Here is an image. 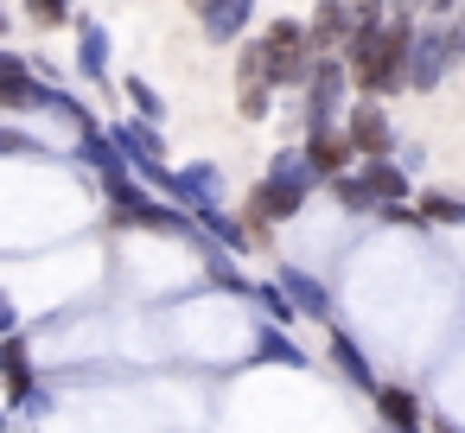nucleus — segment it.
<instances>
[{
	"instance_id": "f257e3e1",
	"label": "nucleus",
	"mask_w": 465,
	"mask_h": 433,
	"mask_svg": "<svg viewBox=\"0 0 465 433\" xmlns=\"http://www.w3.org/2000/svg\"><path fill=\"white\" fill-rule=\"evenodd\" d=\"M408 45H414V14H389L382 26H351L338 64L351 90H363V103H382L408 90Z\"/></svg>"
},
{
	"instance_id": "f03ea898",
	"label": "nucleus",
	"mask_w": 465,
	"mask_h": 433,
	"mask_svg": "<svg viewBox=\"0 0 465 433\" xmlns=\"http://www.w3.org/2000/svg\"><path fill=\"white\" fill-rule=\"evenodd\" d=\"M312 198V172L300 166V147L293 153H281L274 166H268V179L249 192V204H242V223L255 230V236H268L274 223H287V217H300V204Z\"/></svg>"
},
{
	"instance_id": "7ed1b4c3",
	"label": "nucleus",
	"mask_w": 465,
	"mask_h": 433,
	"mask_svg": "<svg viewBox=\"0 0 465 433\" xmlns=\"http://www.w3.org/2000/svg\"><path fill=\"white\" fill-rule=\"evenodd\" d=\"M255 45H262L268 84H274V90H300V77L312 71V45H306V26H300V20H268V33H255Z\"/></svg>"
},
{
	"instance_id": "20e7f679",
	"label": "nucleus",
	"mask_w": 465,
	"mask_h": 433,
	"mask_svg": "<svg viewBox=\"0 0 465 433\" xmlns=\"http://www.w3.org/2000/svg\"><path fill=\"white\" fill-rule=\"evenodd\" d=\"M465 64V33L459 26H433V33H414V45H408V90H440V77L446 71H459Z\"/></svg>"
},
{
	"instance_id": "39448f33",
	"label": "nucleus",
	"mask_w": 465,
	"mask_h": 433,
	"mask_svg": "<svg viewBox=\"0 0 465 433\" xmlns=\"http://www.w3.org/2000/svg\"><path fill=\"white\" fill-rule=\"evenodd\" d=\"M103 192H109V211H115V223H141V230H185V217H173V211H160L134 179H128V166L122 172H103Z\"/></svg>"
},
{
	"instance_id": "423d86ee",
	"label": "nucleus",
	"mask_w": 465,
	"mask_h": 433,
	"mask_svg": "<svg viewBox=\"0 0 465 433\" xmlns=\"http://www.w3.org/2000/svg\"><path fill=\"white\" fill-rule=\"evenodd\" d=\"M268 109H274V84H268L262 45L242 39V52H236V115L242 122H268Z\"/></svg>"
},
{
	"instance_id": "0eeeda50",
	"label": "nucleus",
	"mask_w": 465,
	"mask_h": 433,
	"mask_svg": "<svg viewBox=\"0 0 465 433\" xmlns=\"http://www.w3.org/2000/svg\"><path fill=\"white\" fill-rule=\"evenodd\" d=\"M0 109L7 115H33V109H52V90L33 77V64L20 52H0Z\"/></svg>"
},
{
	"instance_id": "6e6552de",
	"label": "nucleus",
	"mask_w": 465,
	"mask_h": 433,
	"mask_svg": "<svg viewBox=\"0 0 465 433\" xmlns=\"http://www.w3.org/2000/svg\"><path fill=\"white\" fill-rule=\"evenodd\" d=\"M300 90H306V128H319V122H331V115H338V103H344L351 77H344V64H338V58H312V71L300 77Z\"/></svg>"
},
{
	"instance_id": "1a4fd4ad",
	"label": "nucleus",
	"mask_w": 465,
	"mask_h": 433,
	"mask_svg": "<svg viewBox=\"0 0 465 433\" xmlns=\"http://www.w3.org/2000/svg\"><path fill=\"white\" fill-rule=\"evenodd\" d=\"M344 141H351V160H389L395 153V128H389L382 103H357L344 115Z\"/></svg>"
},
{
	"instance_id": "9d476101",
	"label": "nucleus",
	"mask_w": 465,
	"mask_h": 433,
	"mask_svg": "<svg viewBox=\"0 0 465 433\" xmlns=\"http://www.w3.org/2000/svg\"><path fill=\"white\" fill-rule=\"evenodd\" d=\"M300 166L312 172V185H325V179L351 172V141H344V128H338V122H319V128H306Z\"/></svg>"
},
{
	"instance_id": "9b49d317",
	"label": "nucleus",
	"mask_w": 465,
	"mask_h": 433,
	"mask_svg": "<svg viewBox=\"0 0 465 433\" xmlns=\"http://www.w3.org/2000/svg\"><path fill=\"white\" fill-rule=\"evenodd\" d=\"M344 39H351V14H344V0H319L312 20H306V45H312V58H338V52H344Z\"/></svg>"
},
{
	"instance_id": "f8f14e48",
	"label": "nucleus",
	"mask_w": 465,
	"mask_h": 433,
	"mask_svg": "<svg viewBox=\"0 0 465 433\" xmlns=\"http://www.w3.org/2000/svg\"><path fill=\"white\" fill-rule=\"evenodd\" d=\"M0 389H7L14 401H39V395H33V350H26L20 331L0 338Z\"/></svg>"
},
{
	"instance_id": "ddd939ff",
	"label": "nucleus",
	"mask_w": 465,
	"mask_h": 433,
	"mask_svg": "<svg viewBox=\"0 0 465 433\" xmlns=\"http://www.w3.org/2000/svg\"><path fill=\"white\" fill-rule=\"evenodd\" d=\"M370 401H376V414H382L395 433H420V420H427V408H420V395H414V389L376 382V389H370Z\"/></svg>"
},
{
	"instance_id": "4468645a",
	"label": "nucleus",
	"mask_w": 465,
	"mask_h": 433,
	"mask_svg": "<svg viewBox=\"0 0 465 433\" xmlns=\"http://www.w3.org/2000/svg\"><path fill=\"white\" fill-rule=\"evenodd\" d=\"M274 287L287 293V306H293V312H306V319H319V325L331 319V293H325L312 274H300V268H281V280H274Z\"/></svg>"
},
{
	"instance_id": "2eb2a0df",
	"label": "nucleus",
	"mask_w": 465,
	"mask_h": 433,
	"mask_svg": "<svg viewBox=\"0 0 465 433\" xmlns=\"http://www.w3.org/2000/svg\"><path fill=\"white\" fill-rule=\"evenodd\" d=\"M249 14H255V0H211V7L198 14V26H204L211 45H230V39H242Z\"/></svg>"
},
{
	"instance_id": "dca6fc26",
	"label": "nucleus",
	"mask_w": 465,
	"mask_h": 433,
	"mask_svg": "<svg viewBox=\"0 0 465 433\" xmlns=\"http://www.w3.org/2000/svg\"><path fill=\"white\" fill-rule=\"evenodd\" d=\"M363 185H370V198L376 204H408V172L395 166V160H363V172H357Z\"/></svg>"
},
{
	"instance_id": "f3484780",
	"label": "nucleus",
	"mask_w": 465,
	"mask_h": 433,
	"mask_svg": "<svg viewBox=\"0 0 465 433\" xmlns=\"http://www.w3.org/2000/svg\"><path fill=\"white\" fill-rule=\"evenodd\" d=\"M255 357H262V363H287V369H306V363H312V357H306V350H300V344H293L281 325L255 338Z\"/></svg>"
},
{
	"instance_id": "a211bd4d",
	"label": "nucleus",
	"mask_w": 465,
	"mask_h": 433,
	"mask_svg": "<svg viewBox=\"0 0 465 433\" xmlns=\"http://www.w3.org/2000/svg\"><path fill=\"white\" fill-rule=\"evenodd\" d=\"M414 223H465V198H452V192H420V211H414Z\"/></svg>"
},
{
	"instance_id": "6ab92c4d",
	"label": "nucleus",
	"mask_w": 465,
	"mask_h": 433,
	"mask_svg": "<svg viewBox=\"0 0 465 433\" xmlns=\"http://www.w3.org/2000/svg\"><path fill=\"white\" fill-rule=\"evenodd\" d=\"M325 185H331V198H338V204H344L351 217H363V211H376V198H370V185H363L357 172H338V179H325Z\"/></svg>"
},
{
	"instance_id": "aec40b11",
	"label": "nucleus",
	"mask_w": 465,
	"mask_h": 433,
	"mask_svg": "<svg viewBox=\"0 0 465 433\" xmlns=\"http://www.w3.org/2000/svg\"><path fill=\"white\" fill-rule=\"evenodd\" d=\"M331 357H338V369L357 382V389H376V376H370V363H363V350L344 338V331H331Z\"/></svg>"
},
{
	"instance_id": "412c9836",
	"label": "nucleus",
	"mask_w": 465,
	"mask_h": 433,
	"mask_svg": "<svg viewBox=\"0 0 465 433\" xmlns=\"http://www.w3.org/2000/svg\"><path fill=\"white\" fill-rule=\"evenodd\" d=\"M20 7H26V20H33L39 33H52V26L71 20V0H20Z\"/></svg>"
},
{
	"instance_id": "4be33fe9",
	"label": "nucleus",
	"mask_w": 465,
	"mask_h": 433,
	"mask_svg": "<svg viewBox=\"0 0 465 433\" xmlns=\"http://www.w3.org/2000/svg\"><path fill=\"white\" fill-rule=\"evenodd\" d=\"M103 52H109V39H103V26H90V20H84V71H90L96 84L109 77V58H103Z\"/></svg>"
},
{
	"instance_id": "5701e85b",
	"label": "nucleus",
	"mask_w": 465,
	"mask_h": 433,
	"mask_svg": "<svg viewBox=\"0 0 465 433\" xmlns=\"http://www.w3.org/2000/svg\"><path fill=\"white\" fill-rule=\"evenodd\" d=\"M249 293H255V300H262V312H268V319H274V325H281V331H287V325H293V306H287V293H281V287H274V280H262V287H249Z\"/></svg>"
},
{
	"instance_id": "b1692460",
	"label": "nucleus",
	"mask_w": 465,
	"mask_h": 433,
	"mask_svg": "<svg viewBox=\"0 0 465 433\" xmlns=\"http://www.w3.org/2000/svg\"><path fill=\"white\" fill-rule=\"evenodd\" d=\"M204 268H211V280H217V287H230V293H249V280L236 274V261H230V255H217V249H211V255H204Z\"/></svg>"
},
{
	"instance_id": "393cba45",
	"label": "nucleus",
	"mask_w": 465,
	"mask_h": 433,
	"mask_svg": "<svg viewBox=\"0 0 465 433\" xmlns=\"http://www.w3.org/2000/svg\"><path fill=\"white\" fill-rule=\"evenodd\" d=\"M344 14H351V26H382L389 20V0H344Z\"/></svg>"
},
{
	"instance_id": "a878e982",
	"label": "nucleus",
	"mask_w": 465,
	"mask_h": 433,
	"mask_svg": "<svg viewBox=\"0 0 465 433\" xmlns=\"http://www.w3.org/2000/svg\"><path fill=\"white\" fill-rule=\"evenodd\" d=\"M122 90H128V96H134V109H141V115H147V122H160V115H166V103H160V96H153V90H147V84H141V77H128V84H122Z\"/></svg>"
},
{
	"instance_id": "bb28decb",
	"label": "nucleus",
	"mask_w": 465,
	"mask_h": 433,
	"mask_svg": "<svg viewBox=\"0 0 465 433\" xmlns=\"http://www.w3.org/2000/svg\"><path fill=\"white\" fill-rule=\"evenodd\" d=\"M14 153H45L26 128H0V160H14Z\"/></svg>"
},
{
	"instance_id": "cd10ccee",
	"label": "nucleus",
	"mask_w": 465,
	"mask_h": 433,
	"mask_svg": "<svg viewBox=\"0 0 465 433\" xmlns=\"http://www.w3.org/2000/svg\"><path fill=\"white\" fill-rule=\"evenodd\" d=\"M7 331H20V312H14V300H7V293H0V338H7Z\"/></svg>"
},
{
	"instance_id": "c85d7f7f",
	"label": "nucleus",
	"mask_w": 465,
	"mask_h": 433,
	"mask_svg": "<svg viewBox=\"0 0 465 433\" xmlns=\"http://www.w3.org/2000/svg\"><path fill=\"white\" fill-rule=\"evenodd\" d=\"M420 7H427V14H452V7H459V0H420Z\"/></svg>"
},
{
	"instance_id": "c756f323",
	"label": "nucleus",
	"mask_w": 465,
	"mask_h": 433,
	"mask_svg": "<svg viewBox=\"0 0 465 433\" xmlns=\"http://www.w3.org/2000/svg\"><path fill=\"white\" fill-rule=\"evenodd\" d=\"M389 7H395V14H414V7H420V0H389Z\"/></svg>"
},
{
	"instance_id": "7c9ffc66",
	"label": "nucleus",
	"mask_w": 465,
	"mask_h": 433,
	"mask_svg": "<svg viewBox=\"0 0 465 433\" xmlns=\"http://www.w3.org/2000/svg\"><path fill=\"white\" fill-rule=\"evenodd\" d=\"M185 7H192V14H204V7H211V0H185Z\"/></svg>"
},
{
	"instance_id": "2f4dec72",
	"label": "nucleus",
	"mask_w": 465,
	"mask_h": 433,
	"mask_svg": "<svg viewBox=\"0 0 465 433\" xmlns=\"http://www.w3.org/2000/svg\"><path fill=\"white\" fill-rule=\"evenodd\" d=\"M452 14H459V33H465V0H459V7H452Z\"/></svg>"
},
{
	"instance_id": "473e14b6",
	"label": "nucleus",
	"mask_w": 465,
	"mask_h": 433,
	"mask_svg": "<svg viewBox=\"0 0 465 433\" xmlns=\"http://www.w3.org/2000/svg\"><path fill=\"white\" fill-rule=\"evenodd\" d=\"M0 33H7V14H0Z\"/></svg>"
},
{
	"instance_id": "72a5a7b5",
	"label": "nucleus",
	"mask_w": 465,
	"mask_h": 433,
	"mask_svg": "<svg viewBox=\"0 0 465 433\" xmlns=\"http://www.w3.org/2000/svg\"><path fill=\"white\" fill-rule=\"evenodd\" d=\"M433 433H452V427H433Z\"/></svg>"
}]
</instances>
